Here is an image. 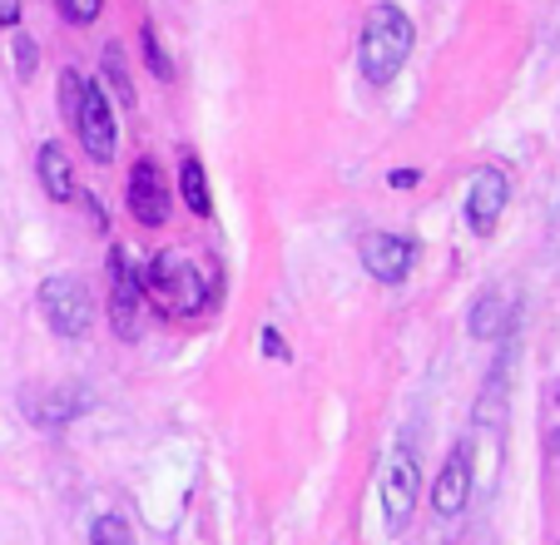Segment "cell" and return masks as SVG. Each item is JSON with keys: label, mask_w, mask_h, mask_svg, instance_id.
<instances>
[{"label": "cell", "mask_w": 560, "mask_h": 545, "mask_svg": "<svg viewBox=\"0 0 560 545\" xmlns=\"http://www.w3.org/2000/svg\"><path fill=\"white\" fill-rule=\"evenodd\" d=\"M144 278V298L159 308V313L170 317H199V313H213L223 298V278L219 268H203V263H194L189 253H154L149 258V272H139Z\"/></svg>", "instance_id": "cell-1"}, {"label": "cell", "mask_w": 560, "mask_h": 545, "mask_svg": "<svg viewBox=\"0 0 560 545\" xmlns=\"http://www.w3.org/2000/svg\"><path fill=\"white\" fill-rule=\"evenodd\" d=\"M417 45V25L402 5L392 0H377L368 15H362V35H358V74L368 84H392L402 74V65L412 60Z\"/></svg>", "instance_id": "cell-2"}, {"label": "cell", "mask_w": 560, "mask_h": 545, "mask_svg": "<svg viewBox=\"0 0 560 545\" xmlns=\"http://www.w3.org/2000/svg\"><path fill=\"white\" fill-rule=\"evenodd\" d=\"M40 313L50 323L55 337L74 343V337L90 333V288L74 278V272H55L40 283Z\"/></svg>", "instance_id": "cell-3"}, {"label": "cell", "mask_w": 560, "mask_h": 545, "mask_svg": "<svg viewBox=\"0 0 560 545\" xmlns=\"http://www.w3.org/2000/svg\"><path fill=\"white\" fill-rule=\"evenodd\" d=\"M417 491H422V462H417L412 447H397L392 451V462H387V472H382V511H387L392 535H402L407 525H412Z\"/></svg>", "instance_id": "cell-4"}, {"label": "cell", "mask_w": 560, "mask_h": 545, "mask_svg": "<svg viewBox=\"0 0 560 545\" xmlns=\"http://www.w3.org/2000/svg\"><path fill=\"white\" fill-rule=\"evenodd\" d=\"M139 308H144V278L135 272L125 248H109V327H115V337L135 343L139 327H144Z\"/></svg>", "instance_id": "cell-5"}, {"label": "cell", "mask_w": 560, "mask_h": 545, "mask_svg": "<svg viewBox=\"0 0 560 545\" xmlns=\"http://www.w3.org/2000/svg\"><path fill=\"white\" fill-rule=\"evenodd\" d=\"M70 129L95 164H109V159H115V109H109L100 80H85V95H80V109H74Z\"/></svg>", "instance_id": "cell-6"}, {"label": "cell", "mask_w": 560, "mask_h": 545, "mask_svg": "<svg viewBox=\"0 0 560 545\" xmlns=\"http://www.w3.org/2000/svg\"><path fill=\"white\" fill-rule=\"evenodd\" d=\"M506 204H511V178L501 174L497 164L476 169L471 184H466V209H462L466 229H471L476 239H491L497 223H501V213H506Z\"/></svg>", "instance_id": "cell-7"}, {"label": "cell", "mask_w": 560, "mask_h": 545, "mask_svg": "<svg viewBox=\"0 0 560 545\" xmlns=\"http://www.w3.org/2000/svg\"><path fill=\"white\" fill-rule=\"evenodd\" d=\"M125 204L135 213V223H144V229H164L170 223V184H164V169L154 159H135Z\"/></svg>", "instance_id": "cell-8"}, {"label": "cell", "mask_w": 560, "mask_h": 545, "mask_svg": "<svg viewBox=\"0 0 560 545\" xmlns=\"http://www.w3.org/2000/svg\"><path fill=\"white\" fill-rule=\"evenodd\" d=\"M362 268H368L377 283H402L407 272L417 268V243L402 239V233H387V229L368 233V239H362Z\"/></svg>", "instance_id": "cell-9"}, {"label": "cell", "mask_w": 560, "mask_h": 545, "mask_svg": "<svg viewBox=\"0 0 560 545\" xmlns=\"http://www.w3.org/2000/svg\"><path fill=\"white\" fill-rule=\"evenodd\" d=\"M471 482H476V472H471V441H456V447L446 451V462H442V472H436V482H432V511L436 515H462L466 501H471Z\"/></svg>", "instance_id": "cell-10"}, {"label": "cell", "mask_w": 560, "mask_h": 545, "mask_svg": "<svg viewBox=\"0 0 560 545\" xmlns=\"http://www.w3.org/2000/svg\"><path fill=\"white\" fill-rule=\"evenodd\" d=\"M35 174H40V189L50 194L55 204L74 199V164H70V154H65L60 139H45V144L35 149Z\"/></svg>", "instance_id": "cell-11"}, {"label": "cell", "mask_w": 560, "mask_h": 545, "mask_svg": "<svg viewBox=\"0 0 560 545\" xmlns=\"http://www.w3.org/2000/svg\"><path fill=\"white\" fill-rule=\"evenodd\" d=\"M85 407H90V397H85L80 387H55V392H45V402L25 397V417H31L35 427H45V431H55V427H65V421H74Z\"/></svg>", "instance_id": "cell-12"}, {"label": "cell", "mask_w": 560, "mask_h": 545, "mask_svg": "<svg viewBox=\"0 0 560 545\" xmlns=\"http://www.w3.org/2000/svg\"><path fill=\"white\" fill-rule=\"evenodd\" d=\"M466 327H471V337H481V343H491V337H506L511 327H516V313H511L506 293H501V288H487V293L471 303V317H466Z\"/></svg>", "instance_id": "cell-13"}, {"label": "cell", "mask_w": 560, "mask_h": 545, "mask_svg": "<svg viewBox=\"0 0 560 545\" xmlns=\"http://www.w3.org/2000/svg\"><path fill=\"white\" fill-rule=\"evenodd\" d=\"M179 194H184V204H189V213H199V219H209V213H213L209 174H203V164L194 154L179 164Z\"/></svg>", "instance_id": "cell-14"}, {"label": "cell", "mask_w": 560, "mask_h": 545, "mask_svg": "<svg viewBox=\"0 0 560 545\" xmlns=\"http://www.w3.org/2000/svg\"><path fill=\"white\" fill-rule=\"evenodd\" d=\"M105 80H109L119 105L135 109V84H129V65H125V50H119V45H105Z\"/></svg>", "instance_id": "cell-15"}, {"label": "cell", "mask_w": 560, "mask_h": 545, "mask_svg": "<svg viewBox=\"0 0 560 545\" xmlns=\"http://www.w3.org/2000/svg\"><path fill=\"white\" fill-rule=\"evenodd\" d=\"M90 545H139V541H135L125 515L105 511V515H95V525H90Z\"/></svg>", "instance_id": "cell-16"}, {"label": "cell", "mask_w": 560, "mask_h": 545, "mask_svg": "<svg viewBox=\"0 0 560 545\" xmlns=\"http://www.w3.org/2000/svg\"><path fill=\"white\" fill-rule=\"evenodd\" d=\"M139 45H144V60H149V74H159V80H174V60H170V50L159 45V31L154 25H139Z\"/></svg>", "instance_id": "cell-17"}, {"label": "cell", "mask_w": 560, "mask_h": 545, "mask_svg": "<svg viewBox=\"0 0 560 545\" xmlns=\"http://www.w3.org/2000/svg\"><path fill=\"white\" fill-rule=\"evenodd\" d=\"M55 11H60V21L65 25H95L100 15H105V0H55Z\"/></svg>", "instance_id": "cell-18"}, {"label": "cell", "mask_w": 560, "mask_h": 545, "mask_svg": "<svg viewBox=\"0 0 560 545\" xmlns=\"http://www.w3.org/2000/svg\"><path fill=\"white\" fill-rule=\"evenodd\" d=\"M80 95H85V74L65 65L60 70V115H65V125H70L74 109H80Z\"/></svg>", "instance_id": "cell-19"}, {"label": "cell", "mask_w": 560, "mask_h": 545, "mask_svg": "<svg viewBox=\"0 0 560 545\" xmlns=\"http://www.w3.org/2000/svg\"><path fill=\"white\" fill-rule=\"evenodd\" d=\"M11 45H15V70H21V80H31V74H35V60H40L35 40H31V35L15 31V35H11Z\"/></svg>", "instance_id": "cell-20"}, {"label": "cell", "mask_w": 560, "mask_h": 545, "mask_svg": "<svg viewBox=\"0 0 560 545\" xmlns=\"http://www.w3.org/2000/svg\"><path fill=\"white\" fill-rule=\"evenodd\" d=\"M258 347H264V357H273V362L288 357V337L278 333V327H264V333H258Z\"/></svg>", "instance_id": "cell-21"}, {"label": "cell", "mask_w": 560, "mask_h": 545, "mask_svg": "<svg viewBox=\"0 0 560 545\" xmlns=\"http://www.w3.org/2000/svg\"><path fill=\"white\" fill-rule=\"evenodd\" d=\"M387 184H392V189H417V184H422V174H417V169H392Z\"/></svg>", "instance_id": "cell-22"}, {"label": "cell", "mask_w": 560, "mask_h": 545, "mask_svg": "<svg viewBox=\"0 0 560 545\" xmlns=\"http://www.w3.org/2000/svg\"><path fill=\"white\" fill-rule=\"evenodd\" d=\"M21 25V0H0V31H15Z\"/></svg>", "instance_id": "cell-23"}]
</instances>
